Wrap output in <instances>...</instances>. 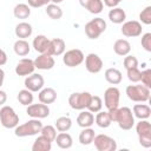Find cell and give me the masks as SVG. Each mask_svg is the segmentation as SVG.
<instances>
[{
  "instance_id": "cell-40",
  "label": "cell",
  "mask_w": 151,
  "mask_h": 151,
  "mask_svg": "<svg viewBox=\"0 0 151 151\" xmlns=\"http://www.w3.org/2000/svg\"><path fill=\"white\" fill-rule=\"evenodd\" d=\"M140 81H142V85L146 86L147 88H151V70L150 68L140 71Z\"/></svg>"
},
{
  "instance_id": "cell-8",
  "label": "cell",
  "mask_w": 151,
  "mask_h": 151,
  "mask_svg": "<svg viewBox=\"0 0 151 151\" xmlns=\"http://www.w3.org/2000/svg\"><path fill=\"white\" fill-rule=\"evenodd\" d=\"M94 147L98 151H116L117 150V142L107 136V134H96L93 138Z\"/></svg>"
},
{
  "instance_id": "cell-9",
  "label": "cell",
  "mask_w": 151,
  "mask_h": 151,
  "mask_svg": "<svg viewBox=\"0 0 151 151\" xmlns=\"http://www.w3.org/2000/svg\"><path fill=\"white\" fill-rule=\"evenodd\" d=\"M85 59V55L83 53L81 50L78 48H72L68 50L66 52H64L63 55V63L67 66V67H76L79 66Z\"/></svg>"
},
{
  "instance_id": "cell-39",
  "label": "cell",
  "mask_w": 151,
  "mask_h": 151,
  "mask_svg": "<svg viewBox=\"0 0 151 151\" xmlns=\"http://www.w3.org/2000/svg\"><path fill=\"white\" fill-rule=\"evenodd\" d=\"M139 20L144 25H150L151 24V6H146L139 13Z\"/></svg>"
},
{
  "instance_id": "cell-15",
  "label": "cell",
  "mask_w": 151,
  "mask_h": 151,
  "mask_svg": "<svg viewBox=\"0 0 151 151\" xmlns=\"http://www.w3.org/2000/svg\"><path fill=\"white\" fill-rule=\"evenodd\" d=\"M35 70L34 61L29 58H22L19 60V63L15 66V73L20 77H27L32 74Z\"/></svg>"
},
{
  "instance_id": "cell-26",
  "label": "cell",
  "mask_w": 151,
  "mask_h": 151,
  "mask_svg": "<svg viewBox=\"0 0 151 151\" xmlns=\"http://www.w3.org/2000/svg\"><path fill=\"white\" fill-rule=\"evenodd\" d=\"M109 19L113 24H117V25L118 24H123L125 21V19H126V13L120 7H113L109 12Z\"/></svg>"
},
{
  "instance_id": "cell-2",
  "label": "cell",
  "mask_w": 151,
  "mask_h": 151,
  "mask_svg": "<svg viewBox=\"0 0 151 151\" xmlns=\"http://www.w3.org/2000/svg\"><path fill=\"white\" fill-rule=\"evenodd\" d=\"M125 93L134 103H145L150 99V88L144 85H129L126 86Z\"/></svg>"
},
{
  "instance_id": "cell-5",
  "label": "cell",
  "mask_w": 151,
  "mask_h": 151,
  "mask_svg": "<svg viewBox=\"0 0 151 151\" xmlns=\"http://www.w3.org/2000/svg\"><path fill=\"white\" fill-rule=\"evenodd\" d=\"M0 123L6 129H14L19 124V116L14 109L8 105H2L0 109Z\"/></svg>"
},
{
  "instance_id": "cell-21",
  "label": "cell",
  "mask_w": 151,
  "mask_h": 151,
  "mask_svg": "<svg viewBox=\"0 0 151 151\" xmlns=\"http://www.w3.org/2000/svg\"><path fill=\"white\" fill-rule=\"evenodd\" d=\"M113 51L117 55L125 57L131 52V44L126 39H118L113 44Z\"/></svg>"
},
{
  "instance_id": "cell-35",
  "label": "cell",
  "mask_w": 151,
  "mask_h": 151,
  "mask_svg": "<svg viewBox=\"0 0 151 151\" xmlns=\"http://www.w3.org/2000/svg\"><path fill=\"white\" fill-rule=\"evenodd\" d=\"M91 14H99L103 8H104V4L103 0H90L85 7Z\"/></svg>"
},
{
  "instance_id": "cell-4",
  "label": "cell",
  "mask_w": 151,
  "mask_h": 151,
  "mask_svg": "<svg viewBox=\"0 0 151 151\" xmlns=\"http://www.w3.org/2000/svg\"><path fill=\"white\" fill-rule=\"evenodd\" d=\"M106 29V21L103 18H94L86 22L85 25V34L88 39H98L101 33H104Z\"/></svg>"
},
{
  "instance_id": "cell-41",
  "label": "cell",
  "mask_w": 151,
  "mask_h": 151,
  "mask_svg": "<svg viewBox=\"0 0 151 151\" xmlns=\"http://www.w3.org/2000/svg\"><path fill=\"white\" fill-rule=\"evenodd\" d=\"M123 64H124L125 70H129V68H132V67H138V60H137V58L134 55H131V54L125 55Z\"/></svg>"
},
{
  "instance_id": "cell-38",
  "label": "cell",
  "mask_w": 151,
  "mask_h": 151,
  "mask_svg": "<svg viewBox=\"0 0 151 151\" xmlns=\"http://www.w3.org/2000/svg\"><path fill=\"white\" fill-rule=\"evenodd\" d=\"M126 74H127V79L131 83H138L140 81V71L138 67H132L126 70Z\"/></svg>"
},
{
  "instance_id": "cell-43",
  "label": "cell",
  "mask_w": 151,
  "mask_h": 151,
  "mask_svg": "<svg viewBox=\"0 0 151 151\" xmlns=\"http://www.w3.org/2000/svg\"><path fill=\"white\" fill-rule=\"evenodd\" d=\"M51 2V0H27V5L33 8H39L42 6H46Z\"/></svg>"
},
{
  "instance_id": "cell-32",
  "label": "cell",
  "mask_w": 151,
  "mask_h": 151,
  "mask_svg": "<svg viewBox=\"0 0 151 151\" xmlns=\"http://www.w3.org/2000/svg\"><path fill=\"white\" fill-rule=\"evenodd\" d=\"M46 14L51 18V19H53V20H59V19H61V17H63V9L60 8V6L59 5H57V4H53V2H50L48 5H46Z\"/></svg>"
},
{
  "instance_id": "cell-22",
  "label": "cell",
  "mask_w": 151,
  "mask_h": 151,
  "mask_svg": "<svg viewBox=\"0 0 151 151\" xmlns=\"http://www.w3.org/2000/svg\"><path fill=\"white\" fill-rule=\"evenodd\" d=\"M77 124L80 127H83V129L84 127H91L94 124V116H93V113L90 112L88 110L87 111L81 110V112L77 117Z\"/></svg>"
},
{
  "instance_id": "cell-19",
  "label": "cell",
  "mask_w": 151,
  "mask_h": 151,
  "mask_svg": "<svg viewBox=\"0 0 151 151\" xmlns=\"http://www.w3.org/2000/svg\"><path fill=\"white\" fill-rule=\"evenodd\" d=\"M48 45H50V39L44 35V34H39L33 39L32 46L34 48L35 52L38 53H46L48 50Z\"/></svg>"
},
{
  "instance_id": "cell-24",
  "label": "cell",
  "mask_w": 151,
  "mask_h": 151,
  "mask_svg": "<svg viewBox=\"0 0 151 151\" xmlns=\"http://www.w3.org/2000/svg\"><path fill=\"white\" fill-rule=\"evenodd\" d=\"M132 113L138 119H149L151 116V107L146 104H136L133 105Z\"/></svg>"
},
{
  "instance_id": "cell-13",
  "label": "cell",
  "mask_w": 151,
  "mask_h": 151,
  "mask_svg": "<svg viewBox=\"0 0 151 151\" xmlns=\"http://www.w3.org/2000/svg\"><path fill=\"white\" fill-rule=\"evenodd\" d=\"M84 60H85V67H86V70L90 73H93V74L99 73L101 71L103 66H104L101 58L98 54H96V53H88L85 57Z\"/></svg>"
},
{
  "instance_id": "cell-47",
  "label": "cell",
  "mask_w": 151,
  "mask_h": 151,
  "mask_svg": "<svg viewBox=\"0 0 151 151\" xmlns=\"http://www.w3.org/2000/svg\"><path fill=\"white\" fill-rule=\"evenodd\" d=\"M4 80H5V71L0 67V87H1L2 84H4Z\"/></svg>"
},
{
  "instance_id": "cell-11",
  "label": "cell",
  "mask_w": 151,
  "mask_h": 151,
  "mask_svg": "<svg viewBox=\"0 0 151 151\" xmlns=\"http://www.w3.org/2000/svg\"><path fill=\"white\" fill-rule=\"evenodd\" d=\"M120 31H122L123 35H125L127 38H136V37H139L142 34L143 27H142V24L139 21L129 20V21L123 22V26H122Z\"/></svg>"
},
{
  "instance_id": "cell-46",
  "label": "cell",
  "mask_w": 151,
  "mask_h": 151,
  "mask_svg": "<svg viewBox=\"0 0 151 151\" xmlns=\"http://www.w3.org/2000/svg\"><path fill=\"white\" fill-rule=\"evenodd\" d=\"M7 101V93L2 90H0V106H2Z\"/></svg>"
},
{
  "instance_id": "cell-20",
  "label": "cell",
  "mask_w": 151,
  "mask_h": 151,
  "mask_svg": "<svg viewBox=\"0 0 151 151\" xmlns=\"http://www.w3.org/2000/svg\"><path fill=\"white\" fill-rule=\"evenodd\" d=\"M32 32H33L32 25L26 22V21L19 22L15 26V28H14V33H15V35L19 39H27V38H29L32 35Z\"/></svg>"
},
{
  "instance_id": "cell-12",
  "label": "cell",
  "mask_w": 151,
  "mask_h": 151,
  "mask_svg": "<svg viewBox=\"0 0 151 151\" xmlns=\"http://www.w3.org/2000/svg\"><path fill=\"white\" fill-rule=\"evenodd\" d=\"M26 113L35 119H44L50 116V107L46 104H31L26 109Z\"/></svg>"
},
{
  "instance_id": "cell-16",
  "label": "cell",
  "mask_w": 151,
  "mask_h": 151,
  "mask_svg": "<svg viewBox=\"0 0 151 151\" xmlns=\"http://www.w3.org/2000/svg\"><path fill=\"white\" fill-rule=\"evenodd\" d=\"M33 61H34L35 68L42 70V71H47V70L53 68V66L55 64L54 58L48 53H40Z\"/></svg>"
},
{
  "instance_id": "cell-33",
  "label": "cell",
  "mask_w": 151,
  "mask_h": 151,
  "mask_svg": "<svg viewBox=\"0 0 151 151\" xmlns=\"http://www.w3.org/2000/svg\"><path fill=\"white\" fill-rule=\"evenodd\" d=\"M17 99H18V101H19L21 105L28 106V105H31V104L33 103V99H34L33 92H31V91L27 90V88L20 90L19 93H18V96H17Z\"/></svg>"
},
{
  "instance_id": "cell-18",
  "label": "cell",
  "mask_w": 151,
  "mask_h": 151,
  "mask_svg": "<svg viewBox=\"0 0 151 151\" xmlns=\"http://www.w3.org/2000/svg\"><path fill=\"white\" fill-rule=\"evenodd\" d=\"M38 99L42 104H46V105L52 104L57 100V91L52 87H42L39 91Z\"/></svg>"
},
{
  "instance_id": "cell-23",
  "label": "cell",
  "mask_w": 151,
  "mask_h": 151,
  "mask_svg": "<svg viewBox=\"0 0 151 151\" xmlns=\"http://www.w3.org/2000/svg\"><path fill=\"white\" fill-rule=\"evenodd\" d=\"M104 77H105L106 81L109 84H111V85H118V84H120L122 78H123L122 72L118 68H114V67L107 68L105 71V73H104Z\"/></svg>"
},
{
  "instance_id": "cell-49",
  "label": "cell",
  "mask_w": 151,
  "mask_h": 151,
  "mask_svg": "<svg viewBox=\"0 0 151 151\" xmlns=\"http://www.w3.org/2000/svg\"><path fill=\"white\" fill-rule=\"evenodd\" d=\"M63 1H64V0H51V2L57 4V5H58V4H60V2H63Z\"/></svg>"
},
{
  "instance_id": "cell-42",
  "label": "cell",
  "mask_w": 151,
  "mask_h": 151,
  "mask_svg": "<svg viewBox=\"0 0 151 151\" xmlns=\"http://www.w3.org/2000/svg\"><path fill=\"white\" fill-rule=\"evenodd\" d=\"M140 45H142V47L146 52H151V33L150 32H147V33H145V34L142 35Z\"/></svg>"
},
{
  "instance_id": "cell-37",
  "label": "cell",
  "mask_w": 151,
  "mask_h": 151,
  "mask_svg": "<svg viewBox=\"0 0 151 151\" xmlns=\"http://www.w3.org/2000/svg\"><path fill=\"white\" fill-rule=\"evenodd\" d=\"M40 133L46 137L47 139H50L51 142H54L55 137H57V129L55 126H52V125H42L41 130H40Z\"/></svg>"
},
{
  "instance_id": "cell-45",
  "label": "cell",
  "mask_w": 151,
  "mask_h": 151,
  "mask_svg": "<svg viewBox=\"0 0 151 151\" xmlns=\"http://www.w3.org/2000/svg\"><path fill=\"white\" fill-rule=\"evenodd\" d=\"M6 63H7V54H6V52L0 47V66L5 65Z\"/></svg>"
},
{
  "instance_id": "cell-14",
  "label": "cell",
  "mask_w": 151,
  "mask_h": 151,
  "mask_svg": "<svg viewBox=\"0 0 151 151\" xmlns=\"http://www.w3.org/2000/svg\"><path fill=\"white\" fill-rule=\"evenodd\" d=\"M24 84H25V87L31 92H39L45 85V79L39 73H32L26 77Z\"/></svg>"
},
{
  "instance_id": "cell-17",
  "label": "cell",
  "mask_w": 151,
  "mask_h": 151,
  "mask_svg": "<svg viewBox=\"0 0 151 151\" xmlns=\"http://www.w3.org/2000/svg\"><path fill=\"white\" fill-rule=\"evenodd\" d=\"M66 50V44L65 41L61 39V38H54V39H51L50 40V45H48V50L46 53L51 54L52 57H58V55H61L64 54Z\"/></svg>"
},
{
  "instance_id": "cell-29",
  "label": "cell",
  "mask_w": 151,
  "mask_h": 151,
  "mask_svg": "<svg viewBox=\"0 0 151 151\" xmlns=\"http://www.w3.org/2000/svg\"><path fill=\"white\" fill-rule=\"evenodd\" d=\"M94 122L101 129H106V127H109L112 124V120H111V118L109 116V112L107 111H101V110L99 112H97Z\"/></svg>"
},
{
  "instance_id": "cell-6",
  "label": "cell",
  "mask_w": 151,
  "mask_h": 151,
  "mask_svg": "<svg viewBox=\"0 0 151 151\" xmlns=\"http://www.w3.org/2000/svg\"><path fill=\"white\" fill-rule=\"evenodd\" d=\"M116 122L118 123V126L122 130L129 131L133 127L134 125V116L132 113V110L127 106H123L118 109V114Z\"/></svg>"
},
{
  "instance_id": "cell-7",
  "label": "cell",
  "mask_w": 151,
  "mask_h": 151,
  "mask_svg": "<svg viewBox=\"0 0 151 151\" xmlns=\"http://www.w3.org/2000/svg\"><path fill=\"white\" fill-rule=\"evenodd\" d=\"M92 94L90 92H74L68 97V104L73 110H85L91 101Z\"/></svg>"
},
{
  "instance_id": "cell-44",
  "label": "cell",
  "mask_w": 151,
  "mask_h": 151,
  "mask_svg": "<svg viewBox=\"0 0 151 151\" xmlns=\"http://www.w3.org/2000/svg\"><path fill=\"white\" fill-rule=\"evenodd\" d=\"M120 1L122 0H103V4L110 8H113V7H117Z\"/></svg>"
},
{
  "instance_id": "cell-34",
  "label": "cell",
  "mask_w": 151,
  "mask_h": 151,
  "mask_svg": "<svg viewBox=\"0 0 151 151\" xmlns=\"http://www.w3.org/2000/svg\"><path fill=\"white\" fill-rule=\"evenodd\" d=\"M54 126L59 132H67L72 126V119L70 117H59L55 120Z\"/></svg>"
},
{
  "instance_id": "cell-10",
  "label": "cell",
  "mask_w": 151,
  "mask_h": 151,
  "mask_svg": "<svg viewBox=\"0 0 151 151\" xmlns=\"http://www.w3.org/2000/svg\"><path fill=\"white\" fill-rule=\"evenodd\" d=\"M120 99V91L116 86H110L104 92V104L107 110L118 107Z\"/></svg>"
},
{
  "instance_id": "cell-25",
  "label": "cell",
  "mask_w": 151,
  "mask_h": 151,
  "mask_svg": "<svg viewBox=\"0 0 151 151\" xmlns=\"http://www.w3.org/2000/svg\"><path fill=\"white\" fill-rule=\"evenodd\" d=\"M52 149V142L44 137L42 134L39 136L32 145V151H50Z\"/></svg>"
},
{
  "instance_id": "cell-3",
  "label": "cell",
  "mask_w": 151,
  "mask_h": 151,
  "mask_svg": "<svg viewBox=\"0 0 151 151\" xmlns=\"http://www.w3.org/2000/svg\"><path fill=\"white\" fill-rule=\"evenodd\" d=\"M136 132L139 144L145 149L151 147V124L147 119H139L136 124Z\"/></svg>"
},
{
  "instance_id": "cell-36",
  "label": "cell",
  "mask_w": 151,
  "mask_h": 151,
  "mask_svg": "<svg viewBox=\"0 0 151 151\" xmlns=\"http://www.w3.org/2000/svg\"><path fill=\"white\" fill-rule=\"evenodd\" d=\"M101 107H103L101 98L99 96H92L91 101H90V104L87 106V110L90 112H92V113H97V112H99L101 110Z\"/></svg>"
},
{
  "instance_id": "cell-1",
  "label": "cell",
  "mask_w": 151,
  "mask_h": 151,
  "mask_svg": "<svg viewBox=\"0 0 151 151\" xmlns=\"http://www.w3.org/2000/svg\"><path fill=\"white\" fill-rule=\"evenodd\" d=\"M42 127V123L40 122V119H35L32 118L29 120H27L26 123L21 124V125H17L14 127V134L19 138H24V137H31V136H35L40 132Z\"/></svg>"
},
{
  "instance_id": "cell-27",
  "label": "cell",
  "mask_w": 151,
  "mask_h": 151,
  "mask_svg": "<svg viewBox=\"0 0 151 151\" xmlns=\"http://www.w3.org/2000/svg\"><path fill=\"white\" fill-rule=\"evenodd\" d=\"M13 50H14L17 55L25 57V55H27L29 53L31 46H29V44H28V41L26 39H18L13 45Z\"/></svg>"
},
{
  "instance_id": "cell-48",
  "label": "cell",
  "mask_w": 151,
  "mask_h": 151,
  "mask_svg": "<svg viewBox=\"0 0 151 151\" xmlns=\"http://www.w3.org/2000/svg\"><path fill=\"white\" fill-rule=\"evenodd\" d=\"M88 1H90V0H79V4H80V6H83V7L85 8Z\"/></svg>"
},
{
  "instance_id": "cell-31",
  "label": "cell",
  "mask_w": 151,
  "mask_h": 151,
  "mask_svg": "<svg viewBox=\"0 0 151 151\" xmlns=\"http://www.w3.org/2000/svg\"><path fill=\"white\" fill-rule=\"evenodd\" d=\"M96 133L94 130L91 127H84L83 131L79 133V143L81 145H90L91 143H93V138H94Z\"/></svg>"
},
{
  "instance_id": "cell-30",
  "label": "cell",
  "mask_w": 151,
  "mask_h": 151,
  "mask_svg": "<svg viewBox=\"0 0 151 151\" xmlns=\"http://www.w3.org/2000/svg\"><path fill=\"white\" fill-rule=\"evenodd\" d=\"M13 14L17 19H27L31 15V7L27 4H18L13 9Z\"/></svg>"
},
{
  "instance_id": "cell-28",
  "label": "cell",
  "mask_w": 151,
  "mask_h": 151,
  "mask_svg": "<svg viewBox=\"0 0 151 151\" xmlns=\"http://www.w3.org/2000/svg\"><path fill=\"white\" fill-rule=\"evenodd\" d=\"M54 142L57 143V145L60 149H70L73 145V139H72L71 134L67 132H59L57 134Z\"/></svg>"
}]
</instances>
